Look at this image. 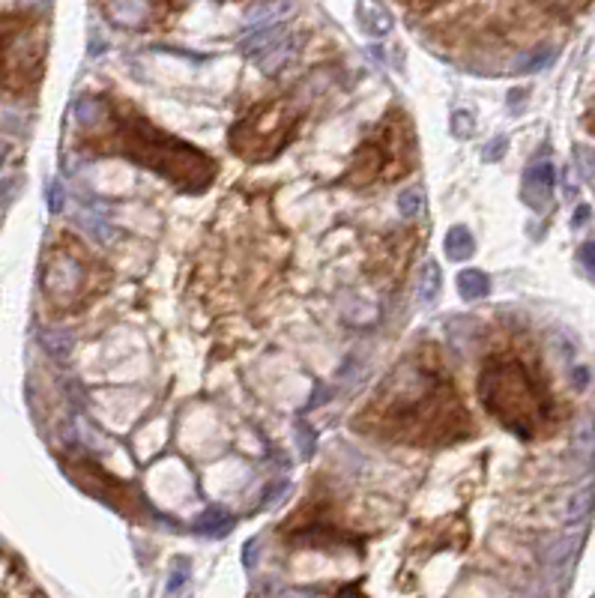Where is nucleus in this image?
Segmentation results:
<instances>
[{"mask_svg":"<svg viewBox=\"0 0 595 598\" xmlns=\"http://www.w3.org/2000/svg\"><path fill=\"white\" fill-rule=\"evenodd\" d=\"M473 123H476V120H473L470 111H455L452 123H449V132H452L455 138H461V141H467V138L473 135V129H476Z\"/></svg>","mask_w":595,"mask_h":598,"instance_id":"22","label":"nucleus"},{"mask_svg":"<svg viewBox=\"0 0 595 598\" xmlns=\"http://www.w3.org/2000/svg\"><path fill=\"white\" fill-rule=\"evenodd\" d=\"M377 431L410 446H443L473 431L452 380L434 362H410L368 404Z\"/></svg>","mask_w":595,"mask_h":598,"instance_id":"1","label":"nucleus"},{"mask_svg":"<svg viewBox=\"0 0 595 598\" xmlns=\"http://www.w3.org/2000/svg\"><path fill=\"white\" fill-rule=\"evenodd\" d=\"M4 156H6V144H0V162H4Z\"/></svg>","mask_w":595,"mask_h":598,"instance_id":"31","label":"nucleus"},{"mask_svg":"<svg viewBox=\"0 0 595 598\" xmlns=\"http://www.w3.org/2000/svg\"><path fill=\"white\" fill-rule=\"evenodd\" d=\"M42 49L33 40V18L0 15V87L24 90L40 78Z\"/></svg>","mask_w":595,"mask_h":598,"instance_id":"6","label":"nucleus"},{"mask_svg":"<svg viewBox=\"0 0 595 598\" xmlns=\"http://www.w3.org/2000/svg\"><path fill=\"white\" fill-rule=\"evenodd\" d=\"M42 287L58 308H76L87 303V264L78 251L60 249L42 269Z\"/></svg>","mask_w":595,"mask_h":598,"instance_id":"7","label":"nucleus"},{"mask_svg":"<svg viewBox=\"0 0 595 598\" xmlns=\"http://www.w3.org/2000/svg\"><path fill=\"white\" fill-rule=\"evenodd\" d=\"M296 443H300L302 458H311V455H314V448H318V434L311 431V425L296 422Z\"/></svg>","mask_w":595,"mask_h":598,"instance_id":"24","label":"nucleus"},{"mask_svg":"<svg viewBox=\"0 0 595 598\" xmlns=\"http://www.w3.org/2000/svg\"><path fill=\"white\" fill-rule=\"evenodd\" d=\"M63 470L72 476V482H76L81 491H87V494H93V497L111 503V506L120 509V512H126V506L132 503V497H129V491H126V485L117 482L114 476H108L87 455H78V458L67 455V458H63Z\"/></svg>","mask_w":595,"mask_h":598,"instance_id":"8","label":"nucleus"},{"mask_svg":"<svg viewBox=\"0 0 595 598\" xmlns=\"http://www.w3.org/2000/svg\"><path fill=\"white\" fill-rule=\"evenodd\" d=\"M413 162H416V144H413L410 120L401 111H389L377 132L365 138L356 153H353L350 174L344 177V183L356 186V189L368 183H386L395 180V177L410 174Z\"/></svg>","mask_w":595,"mask_h":598,"instance_id":"4","label":"nucleus"},{"mask_svg":"<svg viewBox=\"0 0 595 598\" xmlns=\"http://www.w3.org/2000/svg\"><path fill=\"white\" fill-rule=\"evenodd\" d=\"M398 213L404 219H416L422 213V192L419 189H407L398 195Z\"/></svg>","mask_w":595,"mask_h":598,"instance_id":"21","label":"nucleus"},{"mask_svg":"<svg viewBox=\"0 0 595 598\" xmlns=\"http://www.w3.org/2000/svg\"><path fill=\"white\" fill-rule=\"evenodd\" d=\"M296 129H300V108L287 99H269L230 129L228 144L246 162H269L293 141Z\"/></svg>","mask_w":595,"mask_h":598,"instance_id":"5","label":"nucleus"},{"mask_svg":"<svg viewBox=\"0 0 595 598\" xmlns=\"http://www.w3.org/2000/svg\"><path fill=\"white\" fill-rule=\"evenodd\" d=\"M538 4L554 9V13H572V9H578L583 0H538Z\"/></svg>","mask_w":595,"mask_h":598,"instance_id":"27","label":"nucleus"},{"mask_svg":"<svg viewBox=\"0 0 595 598\" xmlns=\"http://www.w3.org/2000/svg\"><path fill=\"white\" fill-rule=\"evenodd\" d=\"M458 291H461L464 299H467V303H473V299L488 296L491 278L482 273V269H464V273H458Z\"/></svg>","mask_w":595,"mask_h":598,"instance_id":"16","label":"nucleus"},{"mask_svg":"<svg viewBox=\"0 0 595 598\" xmlns=\"http://www.w3.org/2000/svg\"><path fill=\"white\" fill-rule=\"evenodd\" d=\"M234 527V521H230V515L225 509H219V506H212V509H207L203 515L194 521V530L201 532V536H225V532Z\"/></svg>","mask_w":595,"mask_h":598,"instance_id":"15","label":"nucleus"},{"mask_svg":"<svg viewBox=\"0 0 595 598\" xmlns=\"http://www.w3.org/2000/svg\"><path fill=\"white\" fill-rule=\"evenodd\" d=\"M574 455H578L583 464L595 461V422H587L574 434Z\"/></svg>","mask_w":595,"mask_h":598,"instance_id":"20","label":"nucleus"},{"mask_svg":"<svg viewBox=\"0 0 595 598\" xmlns=\"http://www.w3.org/2000/svg\"><path fill=\"white\" fill-rule=\"evenodd\" d=\"M581 260H583V267H587L590 273L595 276V240L583 242V249H581Z\"/></svg>","mask_w":595,"mask_h":598,"instance_id":"29","label":"nucleus"},{"mask_svg":"<svg viewBox=\"0 0 595 598\" xmlns=\"http://www.w3.org/2000/svg\"><path fill=\"white\" fill-rule=\"evenodd\" d=\"M40 341H42V348L49 350L54 359H67L69 350H72V335L60 332V330H42Z\"/></svg>","mask_w":595,"mask_h":598,"instance_id":"19","label":"nucleus"},{"mask_svg":"<svg viewBox=\"0 0 595 598\" xmlns=\"http://www.w3.org/2000/svg\"><path fill=\"white\" fill-rule=\"evenodd\" d=\"M185 577H189V563H185V559H176V563H174V572H171L168 593H180V584H185Z\"/></svg>","mask_w":595,"mask_h":598,"instance_id":"26","label":"nucleus"},{"mask_svg":"<svg viewBox=\"0 0 595 598\" xmlns=\"http://www.w3.org/2000/svg\"><path fill=\"white\" fill-rule=\"evenodd\" d=\"M592 506H595V488H592V485H587V488H581V491L569 500V512H565V521H569V523L587 521Z\"/></svg>","mask_w":595,"mask_h":598,"instance_id":"18","label":"nucleus"},{"mask_svg":"<svg viewBox=\"0 0 595 598\" xmlns=\"http://www.w3.org/2000/svg\"><path fill=\"white\" fill-rule=\"evenodd\" d=\"M63 186L60 183H51L49 186V207H51V213H63Z\"/></svg>","mask_w":595,"mask_h":598,"instance_id":"28","label":"nucleus"},{"mask_svg":"<svg viewBox=\"0 0 595 598\" xmlns=\"http://www.w3.org/2000/svg\"><path fill=\"white\" fill-rule=\"evenodd\" d=\"M356 24L362 27V33L365 36L383 40V36L392 33L395 18L380 0H356Z\"/></svg>","mask_w":595,"mask_h":598,"instance_id":"11","label":"nucleus"},{"mask_svg":"<svg viewBox=\"0 0 595 598\" xmlns=\"http://www.w3.org/2000/svg\"><path fill=\"white\" fill-rule=\"evenodd\" d=\"M102 9L123 31H150L162 15V0H102Z\"/></svg>","mask_w":595,"mask_h":598,"instance_id":"9","label":"nucleus"},{"mask_svg":"<svg viewBox=\"0 0 595 598\" xmlns=\"http://www.w3.org/2000/svg\"><path fill=\"white\" fill-rule=\"evenodd\" d=\"M554 183H556V171L551 162L529 165L524 171V183H520V201L529 210L545 213L554 201Z\"/></svg>","mask_w":595,"mask_h":598,"instance_id":"10","label":"nucleus"},{"mask_svg":"<svg viewBox=\"0 0 595 598\" xmlns=\"http://www.w3.org/2000/svg\"><path fill=\"white\" fill-rule=\"evenodd\" d=\"M479 398L500 425L520 440H536L554 419V398L520 357H494L479 374Z\"/></svg>","mask_w":595,"mask_h":598,"instance_id":"3","label":"nucleus"},{"mask_svg":"<svg viewBox=\"0 0 595 598\" xmlns=\"http://www.w3.org/2000/svg\"><path fill=\"white\" fill-rule=\"evenodd\" d=\"M443 251H446V258H449V260L461 264V260L473 258V251H476V240H473V233L464 228V224H455V228L446 231Z\"/></svg>","mask_w":595,"mask_h":598,"instance_id":"12","label":"nucleus"},{"mask_svg":"<svg viewBox=\"0 0 595 598\" xmlns=\"http://www.w3.org/2000/svg\"><path fill=\"white\" fill-rule=\"evenodd\" d=\"M574 162H578V168H581V174L583 177H595V147H590V144H578L574 147Z\"/></svg>","mask_w":595,"mask_h":598,"instance_id":"23","label":"nucleus"},{"mask_svg":"<svg viewBox=\"0 0 595 598\" xmlns=\"http://www.w3.org/2000/svg\"><path fill=\"white\" fill-rule=\"evenodd\" d=\"M506 147H509V138H506V135L491 138V141L485 144V150H482V159H485V162H500V159L506 156Z\"/></svg>","mask_w":595,"mask_h":598,"instance_id":"25","label":"nucleus"},{"mask_svg":"<svg viewBox=\"0 0 595 598\" xmlns=\"http://www.w3.org/2000/svg\"><path fill=\"white\" fill-rule=\"evenodd\" d=\"M93 120H102L108 126L105 132L90 129V150L132 159L135 165H144L153 174H162L165 180L174 183L185 195H198L216 180L219 168L207 153H201L198 147L185 144L168 132H159L150 120L138 114L135 108H129L126 102L114 105V102L102 99L99 114Z\"/></svg>","mask_w":595,"mask_h":598,"instance_id":"2","label":"nucleus"},{"mask_svg":"<svg viewBox=\"0 0 595 598\" xmlns=\"http://www.w3.org/2000/svg\"><path fill=\"white\" fill-rule=\"evenodd\" d=\"M291 13H293V0H269V4H257V6L248 9L246 22L255 24V27L275 24V22H282V18L291 15Z\"/></svg>","mask_w":595,"mask_h":598,"instance_id":"13","label":"nucleus"},{"mask_svg":"<svg viewBox=\"0 0 595 598\" xmlns=\"http://www.w3.org/2000/svg\"><path fill=\"white\" fill-rule=\"evenodd\" d=\"M440 291H443L440 267H437V260H425L422 278H419V303L422 305H434L437 299H440Z\"/></svg>","mask_w":595,"mask_h":598,"instance_id":"14","label":"nucleus"},{"mask_svg":"<svg viewBox=\"0 0 595 598\" xmlns=\"http://www.w3.org/2000/svg\"><path fill=\"white\" fill-rule=\"evenodd\" d=\"M587 219H590V207H578V213H574L572 224H574V228H581V224L587 222Z\"/></svg>","mask_w":595,"mask_h":598,"instance_id":"30","label":"nucleus"},{"mask_svg":"<svg viewBox=\"0 0 595 598\" xmlns=\"http://www.w3.org/2000/svg\"><path fill=\"white\" fill-rule=\"evenodd\" d=\"M554 60H556V49H554V45H538V49L527 51L524 58H520V60L515 63V72H520V75H529V72L547 69Z\"/></svg>","mask_w":595,"mask_h":598,"instance_id":"17","label":"nucleus"}]
</instances>
